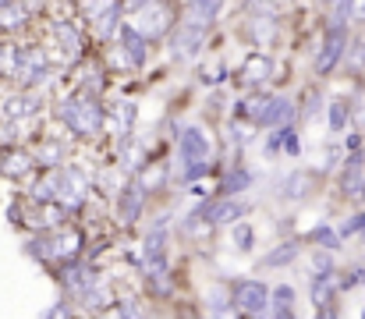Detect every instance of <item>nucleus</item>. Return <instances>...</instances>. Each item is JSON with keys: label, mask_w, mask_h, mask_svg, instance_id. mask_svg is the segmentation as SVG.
I'll return each mask as SVG.
<instances>
[{"label": "nucleus", "mask_w": 365, "mask_h": 319, "mask_svg": "<svg viewBox=\"0 0 365 319\" xmlns=\"http://www.w3.org/2000/svg\"><path fill=\"white\" fill-rule=\"evenodd\" d=\"M61 117H64V124H68L75 135H82V138L96 135L100 124H103L100 103H96V100H86V96H71L68 103L61 106Z\"/></svg>", "instance_id": "1"}, {"label": "nucleus", "mask_w": 365, "mask_h": 319, "mask_svg": "<svg viewBox=\"0 0 365 319\" xmlns=\"http://www.w3.org/2000/svg\"><path fill=\"white\" fill-rule=\"evenodd\" d=\"M178 149H181V163H185V174H188V178H199V174L210 167V160H213L210 138H206L202 128H185Z\"/></svg>", "instance_id": "2"}, {"label": "nucleus", "mask_w": 365, "mask_h": 319, "mask_svg": "<svg viewBox=\"0 0 365 319\" xmlns=\"http://www.w3.org/2000/svg\"><path fill=\"white\" fill-rule=\"evenodd\" d=\"M145 273H149L160 288H167V231H163V227H156V231L145 238Z\"/></svg>", "instance_id": "3"}, {"label": "nucleus", "mask_w": 365, "mask_h": 319, "mask_svg": "<svg viewBox=\"0 0 365 319\" xmlns=\"http://www.w3.org/2000/svg\"><path fill=\"white\" fill-rule=\"evenodd\" d=\"M269 291L259 284V280H238L235 284V305L248 313V316H262L266 309H269Z\"/></svg>", "instance_id": "4"}, {"label": "nucleus", "mask_w": 365, "mask_h": 319, "mask_svg": "<svg viewBox=\"0 0 365 319\" xmlns=\"http://www.w3.org/2000/svg\"><path fill=\"white\" fill-rule=\"evenodd\" d=\"M202 39H206V21H195V18H188L178 32H174V39H170V50H174V57H195L199 50H202Z\"/></svg>", "instance_id": "5"}, {"label": "nucleus", "mask_w": 365, "mask_h": 319, "mask_svg": "<svg viewBox=\"0 0 365 319\" xmlns=\"http://www.w3.org/2000/svg\"><path fill=\"white\" fill-rule=\"evenodd\" d=\"M344 50H348V36H344V21H337V25L327 32V39H323V50H319V57H316V71H319V75L334 71L337 61L344 57Z\"/></svg>", "instance_id": "6"}, {"label": "nucleus", "mask_w": 365, "mask_h": 319, "mask_svg": "<svg viewBox=\"0 0 365 319\" xmlns=\"http://www.w3.org/2000/svg\"><path fill=\"white\" fill-rule=\"evenodd\" d=\"M57 199L64 206H78L86 199V174L78 167H64L57 174Z\"/></svg>", "instance_id": "7"}, {"label": "nucleus", "mask_w": 365, "mask_h": 319, "mask_svg": "<svg viewBox=\"0 0 365 319\" xmlns=\"http://www.w3.org/2000/svg\"><path fill=\"white\" fill-rule=\"evenodd\" d=\"M341 192L348 199H362L365 196V156H348L344 171H341Z\"/></svg>", "instance_id": "8"}, {"label": "nucleus", "mask_w": 365, "mask_h": 319, "mask_svg": "<svg viewBox=\"0 0 365 319\" xmlns=\"http://www.w3.org/2000/svg\"><path fill=\"white\" fill-rule=\"evenodd\" d=\"M291 117H294L291 100H284V96H269L266 106H262V113H259V124H262V128H287Z\"/></svg>", "instance_id": "9"}, {"label": "nucleus", "mask_w": 365, "mask_h": 319, "mask_svg": "<svg viewBox=\"0 0 365 319\" xmlns=\"http://www.w3.org/2000/svg\"><path fill=\"white\" fill-rule=\"evenodd\" d=\"M138 14H142V18H138V29H142L149 39H153V36H163V32L170 29V11H167V7H153V11L142 7Z\"/></svg>", "instance_id": "10"}, {"label": "nucleus", "mask_w": 365, "mask_h": 319, "mask_svg": "<svg viewBox=\"0 0 365 319\" xmlns=\"http://www.w3.org/2000/svg\"><path fill=\"white\" fill-rule=\"evenodd\" d=\"M64 284H68V291H71V295H93L96 270H93V266H68Z\"/></svg>", "instance_id": "11"}, {"label": "nucleus", "mask_w": 365, "mask_h": 319, "mask_svg": "<svg viewBox=\"0 0 365 319\" xmlns=\"http://www.w3.org/2000/svg\"><path fill=\"white\" fill-rule=\"evenodd\" d=\"M145 32L138 29V25H124L121 29V46L128 50V57H131V64H142L145 61Z\"/></svg>", "instance_id": "12"}, {"label": "nucleus", "mask_w": 365, "mask_h": 319, "mask_svg": "<svg viewBox=\"0 0 365 319\" xmlns=\"http://www.w3.org/2000/svg\"><path fill=\"white\" fill-rule=\"evenodd\" d=\"M142 203H145V188L142 185H128L121 196V220L124 223H131L138 213H142Z\"/></svg>", "instance_id": "13"}, {"label": "nucleus", "mask_w": 365, "mask_h": 319, "mask_svg": "<svg viewBox=\"0 0 365 319\" xmlns=\"http://www.w3.org/2000/svg\"><path fill=\"white\" fill-rule=\"evenodd\" d=\"M341 288V280H337V273L330 270V273H316V284H312V302H316V309L319 305H327L330 298H334V291Z\"/></svg>", "instance_id": "14"}, {"label": "nucleus", "mask_w": 365, "mask_h": 319, "mask_svg": "<svg viewBox=\"0 0 365 319\" xmlns=\"http://www.w3.org/2000/svg\"><path fill=\"white\" fill-rule=\"evenodd\" d=\"M269 71H273V61H269V57H248V61H245L242 79L245 82H252V86H259V82L269 79Z\"/></svg>", "instance_id": "15"}, {"label": "nucleus", "mask_w": 365, "mask_h": 319, "mask_svg": "<svg viewBox=\"0 0 365 319\" xmlns=\"http://www.w3.org/2000/svg\"><path fill=\"white\" fill-rule=\"evenodd\" d=\"M210 223H213V216H210V213L199 206V210L192 213V216H185V220H181V231H185L188 238H206Z\"/></svg>", "instance_id": "16"}, {"label": "nucleus", "mask_w": 365, "mask_h": 319, "mask_svg": "<svg viewBox=\"0 0 365 319\" xmlns=\"http://www.w3.org/2000/svg\"><path fill=\"white\" fill-rule=\"evenodd\" d=\"M21 68H25V79L29 82H43L46 79V61H43L39 50H25L21 54Z\"/></svg>", "instance_id": "17"}, {"label": "nucleus", "mask_w": 365, "mask_h": 319, "mask_svg": "<svg viewBox=\"0 0 365 319\" xmlns=\"http://www.w3.org/2000/svg\"><path fill=\"white\" fill-rule=\"evenodd\" d=\"M202 210L213 216V223H235V220H242L245 206L242 203H217V206H202Z\"/></svg>", "instance_id": "18"}, {"label": "nucleus", "mask_w": 365, "mask_h": 319, "mask_svg": "<svg viewBox=\"0 0 365 319\" xmlns=\"http://www.w3.org/2000/svg\"><path fill=\"white\" fill-rule=\"evenodd\" d=\"M273 316L277 319L294 316V291L291 288H277L273 291Z\"/></svg>", "instance_id": "19"}, {"label": "nucleus", "mask_w": 365, "mask_h": 319, "mask_svg": "<svg viewBox=\"0 0 365 319\" xmlns=\"http://www.w3.org/2000/svg\"><path fill=\"white\" fill-rule=\"evenodd\" d=\"M220 7H224V0H192V14H188V18L210 25V21L220 14Z\"/></svg>", "instance_id": "20"}, {"label": "nucleus", "mask_w": 365, "mask_h": 319, "mask_svg": "<svg viewBox=\"0 0 365 319\" xmlns=\"http://www.w3.org/2000/svg\"><path fill=\"white\" fill-rule=\"evenodd\" d=\"M57 43H61V50H64L68 57H78V50H82L78 32H75L71 25H57Z\"/></svg>", "instance_id": "21"}, {"label": "nucleus", "mask_w": 365, "mask_h": 319, "mask_svg": "<svg viewBox=\"0 0 365 319\" xmlns=\"http://www.w3.org/2000/svg\"><path fill=\"white\" fill-rule=\"evenodd\" d=\"M29 167H32V156H25V153H7L4 156V174L7 178H21Z\"/></svg>", "instance_id": "22"}, {"label": "nucleus", "mask_w": 365, "mask_h": 319, "mask_svg": "<svg viewBox=\"0 0 365 319\" xmlns=\"http://www.w3.org/2000/svg\"><path fill=\"white\" fill-rule=\"evenodd\" d=\"M294 255H298V245H294V241H284L280 248H273V252L262 259V266H287Z\"/></svg>", "instance_id": "23"}, {"label": "nucleus", "mask_w": 365, "mask_h": 319, "mask_svg": "<svg viewBox=\"0 0 365 319\" xmlns=\"http://www.w3.org/2000/svg\"><path fill=\"white\" fill-rule=\"evenodd\" d=\"M36 106H39L36 96H18V100H11V103L4 106V113L7 117H29V113H36Z\"/></svg>", "instance_id": "24"}, {"label": "nucleus", "mask_w": 365, "mask_h": 319, "mask_svg": "<svg viewBox=\"0 0 365 319\" xmlns=\"http://www.w3.org/2000/svg\"><path fill=\"white\" fill-rule=\"evenodd\" d=\"M21 21H25V7L14 4V0H7V4L0 7V25H4V29H14V25H21Z\"/></svg>", "instance_id": "25"}, {"label": "nucleus", "mask_w": 365, "mask_h": 319, "mask_svg": "<svg viewBox=\"0 0 365 319\" xmlns=\"http://www.w3.org/2000/svg\"><path fill=\"white\" fill-rule=\"evenodd\" d=\"M248 185H252V174H248L245 167H238V171H231V174H227V181H224V192H227V196H235V192H245Z\"/></svg>", "instance_id": "26"}, {"label": "nucleus", "mask_w": 365, "mask_h": 319, "mask_svg": "<svg viewBox=\"0 0 365 319\" xmlns=\"http://www.w3.org/2000/svg\"><path fill=\"white\" fill-rule=\"evenodd\" d=\"M309 174H291L287 178V185H284V196H291V199H302V196H309Z\"/></svg>", "instance_id": "27"}, {"label": "nucleus", "mask_w": 365, "mask_h": 319, "mask_svg": "<svg viewBox=\"0 0 365 319\" xmlns=\"http://www.w3.org/2000/svg\"><path fill=\"white\" fill-rule=\"evenodd\" d=\"M252 238H255V231H252L248 223H235V231H231V245H235L238 252H248V248H252Z\"/></svg>", "instance_id": "28"}, {"label": "nucleus", "mask_w": 365, "mask_h": 319, "mask_svg": "<svg viewBox=\"0 0 365 319\" xmlns=\"http://www.w3.org/2000/svg\"><path fill=\"white\" fill-rule=\"evenodd\" d=\"M341 21H365V0H344L341 4Z\"/></svg>", "instance_id": "29"}, {"label": "nucleus", "mask_w": 365, "mask_h": 319, "mask_svg": "<svg viewBox=\"0 0 365 319\" xmlns=\"http://www.w3.org/2000/svg\"><path fill=\"white\" fill-rule=\"evenodd\" d=\"M312 238H316V245H323V248H341V238H337L334 227H316Z\"/></svg>", "instance_id": "30"}, {"label": "nucleus", "mask_w": 365, "mask_h": 319, "mask_svg": "<svg viewBox=\"0 0 365 319\" xmlns=\"http://www.w3.org/2000/svg\"><path fill=\"white\" fill-rule=\"evenodd\" d=\"M330 128H334V131H344V128H348V106L344 103L330 106Z\"/></svg>", "instance_id": "31"}, {"label": "nucleus", "mask_w": 365, "mask_h": 319, "mask_svg": "<svg viewBox=\"0 0 365 319\" xmlns=\"http://www.w3.org/2000/svg\"><path fill=\"white\" fill-rule=\"evenodd\" d=\"M32 196H36V199H57V174L46 178V181H39V185L32 188Z\"/></svg>", "instance_id": "32"}, {"label": "nucleus", "mask_w": 365, "mask_h": 319, "mask_svg": "<svg viewBox=\"0 0 365 319\" xmlns=\"http://www.w3.org/2000/svg\"><path fill=\"white\" fill-rule=\"evenodd\" d=\"M131 117H135V103H118V110H114V121H118V128H121V131H128V128H131Z\"/></svg>", "instance_id": "33"}, {"label": "nucleus", "mask_w": 365, "mask_h": 319, "mask_svg": "<svg viewBox=\"0 0 365 319\" xmlns=\"http://www.w3.org/2000/svg\"><path fill=\"white\" fill-rule=\"evenodd\" d=\"M142 163V146L138 142H124V167H138Z\"/></svg>", "instance_id": "34"}, {"label": "nucleus", "mask_w": 365, "mask_h": 319, "mask_svg": "<svg viewBox=\"0 0 365 319\" xmlns=\"http://www.w3.org/2000/svg\"><path fill=\"white\" fill-rule=\"evenodd\" d=\"M235 305H227V291H213V298H210V313H231Z\"/></svg>", "instance_id": "35"}, {"label": "nucleus", "mask_w": 365, "mask_h": 319, "mask_svg": "<svg viewBox=\"0 0 365 319\" xmlns=\"http://www.w3.org/2000/svg\"><path fill=\"white\" fill-rule=\"evenodd\" d=\"M348 68H355V71L365 68V43H355V46H351V54H348Z\"/></svg>", "instance_id": "36"}, {"label": "nucleus", "mask_w": 365, "mask_h": 319, "mask_svg": "<svg viewBox=\"0 0 365 319\" xmlns=\"http://www.w3.org/2000/svg\"><path fill=\"white\" fill-rule=\"evenodd\" d=\"M284 149H287L291 156H298V149H302V146H298V135H294L291 128H284Z\"/></svg>", "instance_id": "37"}, {"label": "nucleus", "mask_w": 365, "mask_h": 319, "mask_svg": "<svg viewBox=\"0 0 365 319\" xmlns=\"http://www.w3.org/2000/svg\"><path fill=\"white\" fill-rule=\"evenodd\" d=\"M312 266H316V273H330V270H334V263H330V255H327V252H316Z\"/></svg>", "instance_id": "38"}, {"label": "nucleus", "mask_w": 365, "mask_h": 319, "mask_svg": "<svg viewBox=\"0 0 365 319\" xmlns=\"http://www.w3.org/2000/svg\"><path fill=\"white\" fill-rule=\"evenodd\" d=\"M355 231H365V213H359V216H351V220L344 223V234H355Z\"/></svg>", "instance_id": "39"}, {"label": "nucleus", "mask_w": 365, "mask_h": 319, "mask_svg": "<svg viewBox=\"0 0 365 319\" xmlns=\"http://www.w3.org/2000/svg\"><path fill=\"white\" fill-rule=\"evenodd\" d=\"M124 11H142V7H149V0H121Z\"/></svg>", "instance_id": "40"}, {"label": "nucleus", "mask_w": 365, "mask_h": 319, "mask_svg": "<svg viewBox=\"0 0 365 319\" xmlns=\"http://www.w3.org/2000/svg\"><path fill=\"white\" fill-rule=\"evenodd\" d=\"M50 316H71V305H64V302H61V305H53V309H50Z\"/></svg>", "instance_id": "41"}, {"label": "nucleus", "mask_w": 365, "mask_h": 319, "mask_svg": "<svg viewBox=\"0 0 365 319\" xmlns=\"http://www.w3.org/2000/svg\"><path fill=\"white\" fill-rule=\"evenodd\" d=\"M359 124H365V106H362V110H359Z\"/></svg>", "instance_id": "42"}, {"label": "nucleus", "mask_w": 365, "mask_h": 319, "mask_svg": "<svg viewBox=\"0 0 365 319\" xmlns=\"http://www.w3.org/2000/svg\"><path fill=\"white\" fill-rule=\"evenodd\" d=\"M362 245H365V231H362Z\"/></svg>", "instance_id": "43"}, {"label": "nucleus", "mask_w": 365, "mask_h": 319, "mask_svg": "<svg viewBox=\"0 0 365 319\" xmlns=\"http://www.w3.org/2000/svg\"><path fill=\"white\" fill-rule=\"evenodd\" d=\"M4 4H7V0H0V7H4Z\"/></svg>", "instance_id": "44"}]
</instances>
